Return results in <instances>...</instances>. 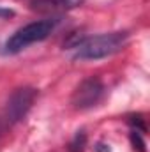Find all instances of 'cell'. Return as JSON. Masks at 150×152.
Segmentation results:
<instances>
[{"label":"cell","mask_w":150,"mask_h":152,"mask_svg":"<svg viewBox=\"0 0 150 152\" xmlns=\"http://www.w3.org/2000/svg\"><path fill=\"white\" fill-rule=\"evenodd\" d=\"M83 0H32L30 7L39 12H58L79 7Z\"/></svg>","instance_id":"5b68a950"},{"label":"cell","mask_w":150,"mask_h":152,"mask_svg":"<svg viewBox=\"0 0 150 152\" xmlns=\"http://www.w3.org/2000/svg\"><path fill=\"white\" fill-rule=\"evenodd\" d=\"M85 134L83 133H78L74 138V142L71 143V152H83V149H85Z\"/></svg>","instance_id":"8992f818"},{"label":"cell","mask_w":150,"mask_h":152,"mask_svg":"<svg viewBox=\"0 0 150 152\" xmlns=\"http://www.w3.org/2000/svg\"><path fill=\"white\" fill-rule=\"evenodd\" d=\"M127 44V32H108L79 41L74 46V58L78 60H99L120 51Z\"/></svg>","instance_id":"6da1fadb"},{"label":"cell","mask_w":150,"mask_h":152,"mask_svg":"<svg viewBox=\"0 0 150 152\" xmlns=\"http://www.w3.org/2000/svg\"><path fill=\"white\" fill-rule=\"evenodd\" d=\"M103 94H104L103 81L99 78H94L92 76V78L83 80L76 87V90L73 92L71 103H73V106H74L76 110H88V108L95 106L101 101Z\"/></svg>","instance_id":"277c9868"},{"label":"cell","mask_w":150,"mask_h":152,"mask_svg":"<svg viewBox=\"0 0 150 152\" xmlns=\"http://www.w3.org/2000/svg\"><path fill=\"white\" fill-rule=\"evenodd\" d=\"M55 25H57L55 20H39V21H32V23L21 27L20 30H16L7 39V42H5L7 51L9 53H18L21 50H25L27 46L34 44V42L44 41L53 32Z\"/></svg>","instance_id":"7a4b0ae2"},{"label":"cell","mask_w":150,"mask_h":152,"mask_svg":"<svg viewBox=\"0 0 150 152\" xmlns=\"http://www.w3.org/2000/svg\"><path fill=\"white\" fill-rule=\"evenodd\" d=\"M36 96H37V92H36L34 88H30V87L18 88V90L11 96V99L7 101L4 112L0 115V122L4 124V127H11L14 122L21 120V118L27 115V112L30 110V106H32Z\"/></svg>","instance_id":"3957f363"},{"label":"cell","mask_w":150,"mask_h":152,"mask_svg":"<svg viewBox=\"0 0 150 152\" xmlns=\"http://www.w3.org/2000/svg\"><path fill=\"white\" fill-rule=\"evenodd\" d=\"M131 142H133V145H134V151L138 149L140 152H145V143L141 142V136H140L138 131H133V133H131Z\"/></svg>","instance_id":"52a82bcc"}]
</instances>
